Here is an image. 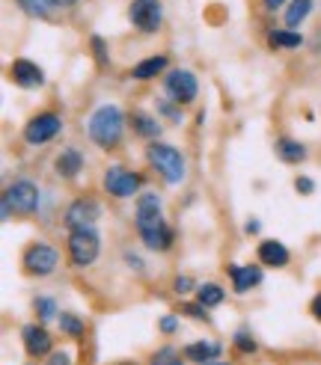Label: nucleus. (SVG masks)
Instances as JSON below:
<instances>
[{
	"label": "nucleus",
	"mask_w": 321,
	"mask_h": 365,
	"mask_svg": "<svg viewBox=\"0 0 321 365\" xmlns=\"http://www.w3.org/2000/svg\"><path fill=\"white\" fill-rule=\"evenodd\" d=\"M45 365H75V354L71 351H51L45 356Z\"/></svg>",
	"instance_id": "nucleus-32"
},
{
	"label": "nucleus",
	"mask_w": 321,
	"mask_h": 365,
	"mask_svg": "<svg viewBox=\"0 0 321 365\" xmlns=\"http://www.w3.org/2000/svg\"><path fill=\"white\" fill-rule=\"evenodd\" d=\"M54 173H57L63 181H71L83 173V155L75 149V145H66L63 152H57L54 158Z\"/></svg>",
	"instance_id": "nucleus-16"
},
{
	"label": "nucleus",
	"mask_w": 321,
	"mask_h": 365,
	"mask_svg": "<svg viewBox=\"0 0 321 365\" xmlns=\"http://www.w3.org/2000/svg\"><path fill=\"white\" fill-rule=\"evenodd\" d=\"M134 229L143 247L152 252H167L175 244V232L164 217V202L155 190H143L134 202Z\"/></svg>",
	"instance_id": "nucleus-1"
},
{
	"label": "nucleus",
	"mask_w": 321,
	"mask_h": 365,
	"mask_svg": "<svg viewBox=\"0 0 321 365\" xmlns=\"http://www.w3.org/2000/svg\"><path fill=\"white\" fill-rule=\"evenodd\" d=\"M111 365H140V362H131V359H119V362H111Z\"/></svg>",
	"instance_id": "nucleus-42"
},
{
	"label": "nucleus",
	"mask_w": 321,
	"mask_h": 365,
	"mask_svg": "<svg viewBox=\"0 0 321 365\" xmlns=\"http://www.w3.org/2000/svg\"><path fill=\"white\" fill-rule=\"evenodd\" d=\"M292 0H262V6L268 9V12H277V9H282V6H289Z\"/></svg>",
	"instance_id": "nucleus-37"
},
{
	"label": "nucleus",
	"mask_w": 321,
	"mask_h": 365,
	"mask_svg": "<svg viewBox=\"0 0 321 365\" xmlns=\"http://www.w3.org/2000/svg\"><path fill=\"white\" fill-rule=\"evenodd\" d=\"M268 48L274 51H297L303 48V36L292 27H277V30H268Z\"/></svg>",
	"instance_id": "nucleus-19"
},
{
	"label": "nucleus",
	"mask_w": 321,
	"mask_h": 365,
	"mask_svg": "<svg viewBox=\"0 0 321 365\" xmlns=\"http://www.w3.org/2000/svg\"><path fill=\"white\" fill-rule=\"evenodd\" d=\"M307 155H310V149L303 143H297L292 137H280L277 140V158L282 163H303V160H307Z\"/></svg>",
	"instance_id": "nucleus-21"
},
{
	"label": "nucleus",
	"mask_w": 321,
	"mask_h": 365,
	"mask_svg": "<svg viewBox=\"0 0 321 365\" xmlns=\"http://www.w3.org/2000/svg\"><path fill=\"white\" fill-rule=\"evenodd\" d=\"M86 137L89 143H96L98 149L111 152V149H119L122 145V137H125V113L119 104H101L96 107L93 113L86 119Z\"/></svg>",
	"instance_id": "nucleus-2"
},
{
	"label": "nucleus",
	"mask_w": 321,
	"mask_h": 365,
	"mask_svg": "<svg viewBox=\"0 0 321 365\" xmlns=\"http://www.w3.org/2000/svg\"><path fill=\"white\" fill-rule=\"evenodd\" d=\"M93 53H96L98 66H107V45H104L101 36H93Z\"/></svg>",
	"instance_id": "nucleus-35"
},
{
	"label": "nucleus",
	"mask_w": 321,
	"mask_h": 365,
	"mask_svg": "<svg viewBox=\"0 0 321 365\" xmlns=\"http://www.w3.org/2000/svg\"><path fill=\"white\" fill-rule=\"evenodd\" d=\"M196 300H200L205 309H214L226 300V291L218 282H203V285H196Z\"/></svg>",
	"instance_id": "nucleus-24"
},
{
	"label": "nucleus",
	"mask_w": 321,
	"mask_h": 365,
	"mask_svg": "<svg viewBox=\"0 0 321 365\" xmlns=\"http://www.w3.org/2000/svg\"><path fill=\"white\" fill-rule=\"evenodd\" d=\"M185 354L170 348V344H164V348H158L152 356H149V365H185Z\"/></svg>",
	"instance_id": "nucleus-27"
},
{
	"label": "nucleus",
	"mask_w": 321,
	"mask_h": 365,
	"mask_svg": "<svg viewBox=\"0 0 321 365\" xmlns=\"http://www.w3.org/2000/svg\"><path fill=\"white\" fill-rule=\"evenodd\" d=\"M63 134V116L57 113V110H42V113H36L33 119H27V125H24V131H21V137H24V143L27 145H48L51 140H57Z\"/></svg>",
	"instance_id": "nucleus-8"
},
{
	"label": "nucleus",
	"mask_w": 321,
	"mask_h": 365,
	"mask_svg": "<svg viewBox=\"0 0 321 365\" xmlns=\"http://www.w3.org/2000/svg\"><path fill=\"white\" fill-rule=\"evenodd\" d=\"M146 160L149 167L167 181V185H182L188 178V158L175 149V145H167V143H149L146 149Z\"/></svg>",
	"instance_id": "nucleus-4"
},
{
	"label": "nucleus",
	"mask_w": 321,
	"mask_h": 365,
	"mask_svg": "<svg viewBox=\"0 0 321 365\" xmlns=\"http://www.w3.org/2000/svg\"><path fill=\"white\" fill-rule=\"evenodd\" d=\"M164 71H170V60L164 57V53H155V57L140 60V63L131 68V78H134V81H152V78H158V75H164Z\"/></svg>",
	"instance_id": "nucleus-18"
},
{
	"label": "nucleus",
	"mask_w": 321,
	"mask_h": 365,
	"mask_svg": "<svg viewBox=\"0 0 321 365\" xmlns=\"http://www.w3.org/2000/svg\"><path fill=\"white\" fill-rule=\"evenodd\" d=\"M182 354H185V359H188V362L203 365V362L218 359V356L223 354V344H220V341H205V339H200V341H190V344H185Z\"/></svg>",
	"instance_id": "nucleus-17"
},
{
	"label": "nucleus",
	"mask_w": 321,
	"mask_h": 365,
	"mask_svg": "<svg viewBox=\"0 0 321 365\" xmlns=\"http://www.w3.org/2000/svg\"><path fill=\"white\" fill-rule=\"evenodd\" d=\"M98 217H101L98 199H93V196H78V199H71V202H68V208H66V214H63V226H66V229L96 226Z\"/></svg>",
	"instance_id": "nucleus-11"
},
{
	"label": "nucleus",
	"mask_w": 321,
	"mask_h": 365,
	"mask_svg": "<svg viewBox=\"0 0 321 365\" xmlns=\"http://www.w3.org/2000/svg\"><path fill=\"white\" fill-rule=\"evenodd\" d=\"M295 190H297L300 196H312V190H315V181H312L310 175H297V178H295Z\"/></svg>",
	"instance_id": "nucleus-34"
},
{
	"label": "nucleus",
	"mask_w": 321,
	"mask_h": 365,
	"mask_svg": "<svg viewBox=\"0 0 321 365\" xmlns=\"http://www.w3.org/2000/svg\"><path fill=\"white\" fill-rule=\"evenodd\" d=\"M232 348H235L238 354H244V356H253L259 351V341L253 339L250 330H238L235 336H232Z\"/></svg>",
	"instance_id": "nucleus-28"
},
{
	"label": "nucleus",
	"mask_w": 321,
	"mask_h": 365,
	"mask_svg": "<svg viewBox=\"0 0 321 365\" xmlns=\"http://www.w3.org/2000/svg\"><path fill=\"white\" fill-rule=\"evenodd\" d=\"M39 199H42V190H39V185H36L33 178H27V175L15 178L4 190V205H0L4 214L0 217H4V220H9L12 214L30 217V214H36V208H39Z\"/></svg>",
	"instance_id": "nucleus-3"
},
{
	"label": "nucleus",
	"mask_w": 321,
	"mask_h": 365,
	"mask_svg": "<svg viewBox=\"0 0 321 365\" xmlns=\"http://www.w3.org/2000/svg\"><path fill=\"white\" fill-rule=\"evenodd\" d=\"M9 78H12L15 86H21V89H39V86H45V71L36 66L33 60H24V57L12 60Z\"/></svg>",
	"instance_id": "nucleus-13"
},
{
	"label": "nucleus",
	"mask_w": 321,
	"mask_h": 365,
	"mask_svg": "<svg viewBox=\"0 0 321 365\" xmlns=\"http://www.w3.org/2000/svg\"><path fill=\"white\" fill-rule=\"evenodd\" d=\"M66 252H68V264L71 267H93L101 255V235L96 226H81V229H68V244H66Z\"/></svg>",
	"instance_id": "nucleus-5"
},
{
	"label": "nucleus",
	"mask_w": 321,
	"mask_h": 365,
	"mask_svg": "<svg viewBox=\"0 0 321 365\" xmlns=\"http://www.w3.org/2000/svg\"><path fill=\"white\" fill-rule=\"evenodd\" d=\"M125 262H128V267L137 270V273L146 270V267H143V262H140V255H134V252H125Z\"/></svg>",
	"instance_id": "nucleus-36"
},
{
	"label": "nucleus",
	"mask_w": 321,
	"mask_h": 365,
	"mask_svg": "<svg viewBox=\"0 0 321 365\" xmlns=\"http://www.w3.org/2000/svg\"><path fill=\"white\" fill-rule=\"evenodd\" d=\"M21 344H24L27 356H33V359L48 356V354L54 351V339H51V333L45 330L42 321H33V324H24V327H21Z\"/></svg>",
	"instance_id": "nucleus-12"
},
{
	"label": "nucleus",
	"mask_w": 321,
	"mask_h": 365,
	"mask_svg": "<svg viewBox=\"0 0 321 365\" xmlns=\"http://www.w3.org/2000/svg\"><path fill=\"white\" fill-rule=\"evenodd\" d=\"M143 185H146V178L128 170L125 163H111L101 175V190L113 199H134L143 193Z\"/></svg>",
	"instance_id": "nucleus-6"
},
{
	"label": "nucleus",
	"mask_w": 321,
	"mask_h": 365,
	"mask_svg": "<svg viewBox=\"0 0 321 365\" xmlns=\"http://www.w3.org/2000/svg\"><path fill=\"white\" fill-rule=\"evenodd\" d=\"M57 4H60V6H78L81 0H57Z\"/></svg>",
	"instance_id": "nucleus-40"
},
{
	"label": "nucleus",
	"mask_w": 321,
	"mask_h": 365,
	"mask_svg": "<svg viewBox=\"0 0 321 365\" xmlns=\"http://www.w3.org/2000/svg\"><path fill=\"white\" fill-rule=\"evenodd\" d=\"M155 107H158V113H164L173 125L182 122V104H175L173 98H158V101H155Z\"/></svg>",
	"instance_id": "nucleus-29"
},
{
	"label": "nucleus",
	"mask_w": 321,
	"mask_h": 365,
	"mask_svg": "<svg viewBox=\"0 0 321 365\" xmlns=\"http://www.w3.org/2000/svg\"><path fill=\"white\" fill-rule=\"evenodd\" d=\"M128 21L134 24V30L152 36L164 24V6H160V0H131Z\"/></svg>",
	"instance_id": "nucleus-10"
},
{
	"label": "nucleus",
	"mask_w": 321,
	"mask_h": 365,
	"mask_svg": "<svg viewBox=\"0 0 321 365\" xmlns=\"http://www.w3.org/2000/svg\"><path fill=\"white\" fill-rule=\"evenodd\" d=\"M310 12H312V0H292V4L285 6L282 21H285V27L297 30V27H300V24L310 18Z\"/></svg>",
	"instance_id": "nucleus-22"
},
{
	"label": "nucleus",
	"mask_w": 321,
	"mask_h": 365,
	"mask_svg": "<svg viewBox=\"0 0 321 365\" xmlns=\"http://www.w3.org/2000/svg\"><path fill=\"white\" fill-rule=\"evenodd\" d=\"M259 229H262L259 220H247V223H244V232H247V235H259Z\"/></svg>",
	"instance_id": "nucleus-39"
},
{
	"label": "nucleus",
	"mask_w": 321,
	"mask_h": 365,
	"mask_svg": "<svg viewBox=\"0 0 321 365\" xmlns=\"http://www.w3.org/2000/svg\"><path fill=\"white\" fill-rule=\"evenodd\" d=\"M203 365H232V362H223V359H211V362H203Z\"/></svg>",
	"instance_id": "nucleus-41"
},
{
	"label": "nucleus",
	"mask_w": 321,
	"mask_h": 365,
	"mask_svg": "<svg viewBox=\"0 0 321 365\" xmlns=\"http://www.w3.org/2000/svg\"><path fill=\"white\" fill-rule=\"evenodd\" d=\"M178 309H182L185 318H193V321H200V324H208V309H205L200 300H196V303H182Z\"/></svg>",
	"instance_id": "nucleus-30"
},
{
	"label": "nucleus",
	"mask_w": 321,
	"mask_h": 365,
	"mask_svg": "<svg viewBox=\"0 0 321 365\" xmlns=\"http://www.w3.org/2000/svg\"><path fill=\"white\" fill-rule=\"evenodd\" d=\"M164 93L175 104L188 107L196 101V96H200V81H196V75L190 68H170L164 75Z\"/></svg>",
	"instance_id": "nucleus-9"
},
{
	"label": "nucleus",
	"mask_w": 321,
	"mask_h": 365,
	"mask_svg": "<svg viewBox=\"0 0 321 365\" xmlns=\"http://www.w3.org/2000/svg\"><path fill=\"white\" fill-rule=\"evenodd\" d=\"M310 312H312V318H315V321H321V291H318V294L312 297V303H310Z\"/></svg>",
	"instance_id": "nucleus-38"
},
{
	"label": "nucleus",
	"mask_w": 321,
	"mask_h": 365,
	"mask_svg": "<svg viewBox=\"0 0 321 365\" xmlns=\"http://www.w3.org/2000/svg\"><path fill=\"white\" fill-rule=\"evenodd\" d=\"M131 128H134V134L143 137V140H158L160 131H164V125H160V122H158L152 113H146V110H134Z\"/></svg>",
	"instance_id": "nucleus-20"
},
{
	"label": "nucleus",
	"mask_w": 321,
	"mask_h": 365,
	"mask_svg": "<svg viewBox=\"0 0 321 365\" xmlns=\"http://www.w3.org/2000/svg\"><path fill=\"white\" fill-rule=\"evenodd\" d=\"M226 273H229V282H232V291H235V294H247V291L262 285V267L259 264H229Z\"/></svg>",
	"instance_id": "nucleus-14"
},
{
	"label": "nucleus",
	"mask_w": 321,
	"mask_h": 365,
	"mask_svg": "<svg viewBox=\"0 0 321 365\" xmlns=\"http://www.w3.org/2000/svg\"><path fill=\"white\" fill-rule=\"evenodd\" d=\"M196 288V282L188 277V273H178V277L173 279V291H175V294L178 297H185V294H190V291Z\"/></svg>",
	"instance_id": "nucleus-31"
},
{
	"label": "nucleus",
	"mask_w": 321,
	"mask_h": 365,
	"mask_svg": "<svg viewBox=\"0 0 321 365\" xmlns=\"http://www.w3.org/2000/svg\"><path fill=\"white\" fill-rule=\"evenodd\" d=\"M57 327H60V333L68 336V339H83V333H86V321L78 312H60Z\"/></svg>",
	"instance_id": "nucleus-23"
},
{
	"label": "nucleus",
	"mask_w": 321,
	"mask_h": 365,
	"mask_svg": "<svg viewBox=\"0 0 321 365\" xmlns=\"http://www.w3.org/2000/svg\"><path fill=\"white\" fill-rule=\"evenodd\" d=\"M178 327H182V324H178L175 315H160V318H158V330L164 333V336H175Z\"/></svg>",
	"instance_id": "nucleus-33"
},
{
	"label": "nucleus",
	"mask_w": 321,
	"mask_h": 365,
	"mask_svg": "<svg viewBox=\"0 0 321 365\" xmlns=\"http://www.w3.org/2000/svg\"><path fill=\"white\" fill-rule=\"evenodd\" d=\"M57 309H60V306H57V300L48 297V294L33 297V312H36V318H39L42 324H48V321H57V318H60Z\"/></svg>",
	"instance_id": "nucleus-26"
},
{
	"label": "nucleus",
	"mask_w": 321,
	"mask_h": 365,
	"mask_svg": "<svg viewBox=\"0 0 321 365\" xmlns=\"http://www.w3.org/2000/svg\"><path fill=\"white\" fill-rule=\"evenodd\" d=\"M60 267V250L51 247L48 241H33L24 252H21V270L27 273V277H51L54 270Z\"/></svg>",
	"instance_id": "nucleus-7"
},
{
	"label": "nucleus",
	"mask_w": 321,
	"mask_h": 365,
	"mask_svg": "<svg viewBox=\"0 0 321 365\" xmlns=\"http://www.w3.org/2000/svg\"><path fill=\"white\" fill-rule=\"evenodd\" d=\"M256 259H259L265 267H277V270H282V267H289L292 252H289V247H285V244H280V241H274V238H268V241H262V244L256 247Z\"/></svg>",
	"instance_id": "nucleus-15"
},
{
	"label": "nucleus",
	"mask_w": 321,
	"mask_h": 365,
	"mask_svg": "<svg viewBox=\"0 0 321 365\" xmlns=\"http://www.w3.org/2000/svg\"><path fill=\"white\" fill-rule=\"evenodd\" d=\"M18 6H21L30 18H51L54 12L60 9L57 0H15Z\"/></svg>",
	"instance_id": "nucleus-25"
}]
</instances>
